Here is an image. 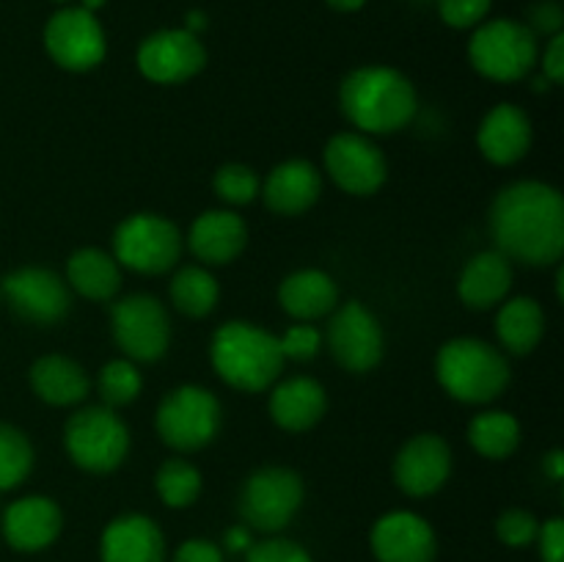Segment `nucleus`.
I'll use <instances>...</instances> for the list:
<instances>
[{
	"label": "nucleus",
	"instance_id": "nucleus-1",
	"mask_svg": "<svg viewBox=\"0 0 564 562\" xmlns=\"http://www.w3.org/2000/svg\"><path fill=\"white\" fill-rule=\"evenodd\" d=\"M496 251L532 268L556 264L564 251V198L554 185L521 180L507 185L490 207Z\"/></svg>",
	"mask_w": 564,
	"mask_h": 562
},
{
	"label": "nucleus",
	"instance_id": "nucleus-2",
	"mask_svg": "<svg viewBox=\"0 0 564 562\" xmlns=\"http://www.w3.org/2000/svg\"><path fill=\"white\" fill-rule=\"evenodd\" d=\"M341 114L364 132H397L416 116L413 83L391 66H358L339 86Z\"/></svg>",
	"mask_w": 564,
	"mask_h": 562
},
{
	"label": "nucleus",
	"instance_id": "nucleus-3",
	"mask_svg": "<svg viewBox=\"0 0 564 562\" xmlns=\"http://www.w3.org/2000/svg\"><path fill=\"white\" fill-rule=\"evenodd\" d=\"M209 358L224 383L248 395L270 389L286 361L281 356L279 336L246 320H231L215 331Z\"/></svg>",
	"mask_w": 564,
	"mask_h": 562
},
{
	"label": "nucleus",
	"instance_id": "nucleus-4",
	"mask_svg": "<svg viewBox=\"0 0 564 562\" xmlns=\"http://www.w3.org/2000/svg\"><path fill=\"white\" fill-rule=\"evenodd\" d=\"M435 375L449 397L468 406H482L505 395L510 383V364L490 342L457 336L438 350Z\"/></svg>",
	"mask_w": 564,
	"mask_h": 562
},
{
	"label": "nucleus",
	"instance_id": "nucleus-5",
	"mask_svg": "<svg viewBox=\"0 0 564 562\" xmlns=\"http://www.w3.org/2000/svg\"><path fill=\"white\" fill-rule=\"evenodd\" d=\"M538 33L527 22L499 20L479 22L468 39V61L482 77L496 83H516L538 64Z\"/></svg>",
	"mask_w": 564,
	"mask_h": 562
},
{
	"label": "nucleus",
	"instance_id": "nucleus-6",
	"mask_svg": "<svg viewBox=\"0 0 564 562\" xmlns=\"http://www.w3.org/2000/svg\"><path fill=\"white\" fill-rule=\"evenodd\" d=\"M64 446L83 472L110 474L130 452V430L108 406L80 408L64 428Z\"/></svg>",
	"mask_w": 564,
	"mask_h": 562
},
{
	"label": "nucleus",
	"instance_id": "nucleus-7",
	"mask_svg": "<svg viewBox=\"0 0 564 562\" xmlns=\"http://www.w3.org/2000/svg\"><path fill=\"white\" fill-rule=\"evenodd\" d=\"M163 444L176 452L204 450L220 430V402L209 389L196 383L176 386L163 397L154 417Z\"/></svg>",
	"mask_w": 564,
	"mask_h": 562
},
{
	"label": "nucleus",
	"instance_id": "nucleus-8",
	"mask_svg": "<svg viewBox=\"0 0 564 562\" xmlns=\"http://www.w3.org/2000/svg\"><path fill=\"white\" fill-rule=\"evenodd\" d=\"M301 474L286 466H262L248 474L237 496V510L248 529L281 532L303 505Z\"/></svg>",
	"mask_w": 564,
	"mask_h": 562
},
{
	"label": "nucleus",
	"instance_id": "nucleus-9",
	"mask_svg": "<svg viewBox=\"0 0 564 562\" xmlns=\"http://www.w3.org/2000/svg\"><path fill=\"white\" fill-rule=\"evenodd\" d=\"M182 257V235L169 218L135 213L113 231V259L135 273L160 275Z\"/></svg>",
	"mask_w": 564,
	"mask_h": 562
},
{
	"label": "nucleus",
	"instance_id": "nucleus-10",
	"mask_svg": "<svg viewBox=\"0 0 564 562\" xmlns=\"http://www.w3.org/2000/svg\"><path fill=\"white\" fill-rule=\"evenodd\" d=\"M110 328L116 345L130 361H158L171 342L169 312L163 303L147 292L119 298L110 309Z\"/></svg>",
	"mask_w": 564,
	"mask_h": 562
},
{
	"label": "nucleus",
	"instance_id": "nucleus-11",
	"mask_svg": "<svg viewBox=\"0 0 564 562\" xmlns=\"http://www.w3.org/2000/svg\"><path fill=\"white\" fill-rule=\"evenodd\" d=\"M44 50L66 72H88L108 53V39L97 14L80 6H64L44 25Z\"/></svg>",
	"mask_w": 564,
	"mask_h": 562
},
{
	"label": "nucleus",
	"instance_id": "nucleus-12",
	"mask_svg": "<svg viewBox=\"0 0 564 562\" xmlns=\"http://www.w3.org/2000/svg\"><path fill=\"white\" fill-rule=\"evenodd\" d=\"M135 64L147 80L174 86L196 77L207 64V50L196 33L185 28H163L138 44Z\"/></svg>",
	"mask_w": 564,
	"mask_h": 562
},
{
	"label": "nucleus",
	"instance_id": "nucleus-13",
	"mask_svg": "<svg viewBox=\"0 0 564 562\" xmlns=\"http://www.w3.org/2000/svg\"><path fill=\"white\" fill-rule=\"evenodd\" d=\"M328 350L347 372H369L383 358V328L358 301L341 303L328 323Z\"/></svg>",
	"mask_w": 564,
	"mask_h": 562
},
{
	"label": "nucleus",
	"instance_id": "nucleus-14",
	"mask_svg": "<svg viewBox=\"0 0 564 562\" xmlns=\"http://www.w3.org/2000/svg\"><path fill=\"white\" fill-rule=\"evenodd\" d=\"M0 295L9 301L11 312L33 325H53L66 317L72 295L66 281L47 268H20L0 284Z\"/></svg>",
	"mask_w": 564,
	"mask_h": 562
},
{
	"label": "nucleus",
	"instance_id": "nucleus-15",
	"mask_svg": "<svg viewBox=\"0 0 564 562\" xmlns=\"http://www.w3.org/2000/svg\"><path fill=\"white\" fill-rule=\"evenodd\" d=\"M325 169L330 180L352 196H372L389 176L383 152L364 132H339L325 147Z\"/></svg>",
	"mask_w": 564,
	"mask_h": 562
},
{
	"label": "nucleus",
	"instance_id": "nucleus-16",
	"mask_svg": "<svg viewBox=\"0 0 564 562\" xmlns=\"http://www.w3.org/2000/svg\"><path fill=\"white\" fill-rule=\"evenodd\" d=\"M369 545L378 562H435L438 554L433 527L411 510L380 516L369 534Z\"/></svg>",
	"mask_w": 564,
	"mask_h": 562
},
{
	"label": "nucleus",
	"instance_id": "nucleus-17",
	"mask_svg": "<svg viewBox=\"0 0 564 562\" xmlns=\"http://www.w3.org/2000/svg\"><path fill=\"white\" fill-rule=\"evenodd\" d=\"M452 472V450L441 435L419 433L394 457V483L408 496H433Z\"/></svg>",
	"mask_w": 564,
	"mask_h": 562
},
{
	"label": "nucleus",
	"instance_id": "nucleus-18",
	"mask_svg": "<svg viewBox=\"0 0 564 562\" xmlns=\"http://www.w3.org/2000/svg\"><path fill=\"white\" fill-rule=\"evenodd\" d=\"M64 527L61 507L47 496H22L3 512V538L14 551H42L55 543Z\"/></svg>",
	"mask_w": 564,
	"mask_h": 562
},
{
	"label": "nucleus",
	"instance_id": "nucleus-19",
	"mask_svg": "<svg viewBox=\"0 0 564 562\" xmlns=\"http://www.w3.org/2000/svg\"><path fill=\"white\" fill-rule=\"evenodd\" d=\"M477 147L494 165H512L527 158L532 147V121L527 110L512 102L490 108L477 130Z\"/></svg>",
	"mask_w": 564,
	"mask_h": 562
},
{
	"label": "nucleus",
	"instance_id": "nucleus-20",
	"mask_svg": "<svg viewBox=\"0 0 564 562\" xmlns=\"http://www.w3.org/2000/svg\"><path fill=\"white\" fill-rule=\"evenodd\" d=\"M102 562H165V538L141 512H124L105 527L99 540Z\"/></svg>",
	"mask_w": 564,
	"mask_h": 562
},
{
	"label": "nucleus",
	"instance_id": "nucleus-21",
	"mask_svg": "<svg viewBox=\"0 0 564 562\" xmlns=\"http://www.w3.org/2000/svg\"><path fill=\"white\" fill-rule=\"evenodd\" d=\"M319 193H323V176L317 165L301 158L275 165L262 187L264 204L275 215H303L317 204Z\"/></svg>",
	"mask_w": 564,
	"mask_h": 562
},
{
	"label": "nucleus",
	"instance_id": "nucleus-22",
	"mask_svg": "<svg viewBox=\"0 0 564 562\" xmlns=\"http://www.w3.org/2000/svg\"><path fill=\"white\" fill-rule=\"evenodd\" d=\"M325 408H328V395L323 383L308 375L281 380L270 391V419L290 433L312 430L325 417Z\"/></svg>",
	"mask_w": 564,
	"mask_h": 562
},
{
	"label": "nucleus",
	"instance_id": "nucleus-23",
	"mask_svg": "<svg viewBox=\"0 0 564 562\" xmlns=\"http://www.w3.org/2000/svg\"><path fill=\"white\" fill-rule=\"evenodd\" d=\"M191 251L204 264H229L248 242V226L229 209H207L191 226Z\"/></svg>",
	"mask_w": 564,
	"mask_h": 562
},
{
	"label": "nucleus",
	"instance_id": "nucleus-24",
	"mask_svg": "<svg viewBox=\"0 0 564 562\" xmlns=\"http://www.w3.org/2000/svg\"><path fill=\"white\" fill-rule=\"evenodd\" d=\"M512 287V264L501 251H482L463 268L457 292L468 309H494L507 298Z\"/></svg>",
	"mask_w": 564,
	"mask_h": 562
},
{
	"label": "nucleus",
	"instance_id": "nucleus-25",
	"mask_svg": "<svg viewBox=\"0 0 564 562\" xmlns=\"http://www.w3.org/2000/svg\"><path fill=\"white\" fill-rule=\"evenodd\" d=\"M31 389L47 406L66 408L86 400L88 391H91V378H88V372L75 358L50 353V356H42L33 361Z\"/></svg>",
	"mask_w": 564,
	"mask_h": 562
},
{
	"label": "nucleus",
	"instance_id": "nucleus-26",
	"mask_svg": "<svg viewBox=\"0 0 564 562\" xmlns=\"http://www.w3.org/2000/svg\"><path fill=\"white\" fill-rule=\"evenodd\" d=\"M279 303L290 317L317 320L334 312L339 303V290L325 270H295L281 281Z\"/></svg>",
	"mask_w": 564,
	"mask_h": 562
},
{
	"label": "nucleus",
	"instance_id": "nucleus-27",
	"mask_svg": "<svg viewBox=\"0 0 564 562\" xmlns=\"http://www.w3.org/2000/svg\"><path fill=\"white\" fill-rule=\"evenodd\" d=\"M66 281L88 301H113L121 287L119 262L102 248H77L66 262Z\"/></svg>",
	"mask_w": 564,
	"mask_h": 562
},
{
	"label": "nucleus",
	"instance_id": "nucleus-28",
	"mask_svg": "<svg viewBox=\"0 0 564 562\" xmlns=\"http://www.w3.org/2000/svg\"><path fill=\"white\" fill-rule=\"evenodd\" d=\"M499 342L516 356H527L540 345L545 334V312L534 298L518 295L499 309L496 317Z\"/></svg>",
	"mask_w": 564,
	"mask_h": 562
},
{
	"label": "nucleus",
	"instance_id": "nucleus-29",
	"mask_svg": "<svg viewBox=\"0 0 564 562\" xmlns=\"http://www.w3.org/2000/svg\"><path fill=\"white\" fill-rule=\"evenodd\" d=\"M468 441L488 461H505L521 444V424L507 411L477 413L468 424Z\"/></svg>",
	"mask_w": 564,
	"mask_h": 562
},
{
	"label": "nucleus",
	"instance_id": "nucleus-30",
	"mask_svg": "<svg viewBox=\"0 0 564 562\" xmlns=\"http://www.w3.org/2000/svg\"><path fill=\"white\" fill-rule=\"evenodd\" d=\"M171 303L180 309L187 317H207L215 306H218L220 287L218 279L209 273L207 268H198V264H187V268L176 270V275L171 279Z\"/></svg>",
	"mask_w": 564,
	"mask_h": 562
},
{
	"label": "nucleus",
	"instance_id": "nucleus-31",
	"mask_svg": "<svg viewBox=\"0 0 564 562\" xmlns=\"http://www.w3.org/2000/svg\"><path fill=\"white\" fill-rule=\"evenodd\" d=\"M154 488H158L160 501L165 507H191L193 501L202 494V472L193 466L191 461H182V457H169L163 466L158 468V477H154Z\"/></svg>",
	"mask_w": 564,
	"mask_h": 562
},
{
	"label": "nucleus",
	"instance_id": "nucleus-32",
	"mask_svg": "<svg viewBox=\"0 0 564 562\" xmlns=\"http://www.w3.org/2000/svg\"><path fill=\"white\" fill-rule=\"evenodd\" d=\"M33 468V446L22 430L0 422V494L17 488Z\"/></svg>",
	"mask_w": 564,
	"mask_h": 562
},
{
	"label": "nucleus",
	"instance_id": "nucleus-33",
	"mask_svg": "<svg viewBox=\"0 0 564 562\" xmlns=\"http://www.w3.org/2000/svg\"><path fill=\"white\" fill-rule=\"evenodd\" d=\"M141 386L143 378L130 358H113V361H108L99 369L97 389L108 408L130 406V402L141 395Z\"/></svg>",
	"mask_w": 564,
	"mask_h": 562
},
{
	"label": "nucleus",
	"instance_id": "nucleus-34",
	"mask_svg": "<svg viewBox=\"0 0 564 562\" xmlns=\"http://www.w3.org/2000/svg\"><path fill=\"white\" fill-rule=\"evenodd\" d=\"M213 187L226 204L240 207V204L253 202L262 185H259V176L253 169H248V165L242 163H226L215 171Z\"/></svg>",
	"mask_w": 564,
	"mask_h": 562
},
{
	"label": "nucleus",
	"instance_id": "nucleus-35",
	"mask_svg": "<svg viewBox=\"0 0 564 562\" xmlns=\"http://www.w3.org/2000/svg\"><path fill=\"white\" fill-rule=\"evenodd\" d=\"M540 532V521L529 510H521V507H512V510H505L499 518H496V534L505 545L510 549H523V545L534 543Z\"/></svg>",
	"mask_w": 564,
	"mask_h": 562
},
{
	"label": "nucleus",
	"instance_id": "nucleus-36",
	"mask_svg": "<svg viewBox=\"0 0 564 562\" xmlns=\"http://www.w3.org/2000/svg\"><path fill=\"white\" fill-rule=\"evenodd\" d=\"M490 6H494V0H438V14L449 28L468 31V28H477L479 22H485V17L490 14Z\"/></svg>",
	"mask_w": 564,
	"mask_h": 562
},
{
	"label": "nucleus",
	"instance_id": "nucleus-37",
	"mask_svg": "<svg viewBox=\"0 0 564 562\" xmlns=\"http://www.w3.org/2000/svg\"><path fill=\"white\" fill-rule=\"evenodd\" d=\"M246 562H314L312 554L301 543L286 538H268L251 543L246 551Z\"/></svg>",
	"mask_w": 564,
	"mask_h": 562
},
{
	"label": "nucleus",
	"instance_id": "nucleus-38",
	"mask_svg": "<svg viewBox=\"0 0 564 562\" xmlns=\"http://www.w3.org/2000/svg\"><path fill=\"white\" fill-rule=\"evenodd\" d=\"M319 339L323 336H319V331L314 325H292L279 339L281 356L292 358V361H308V358L317 356Z\"/></svg>",
	"mask_w": 564,
	"mask_h": 562
},
{
	"label": "nucleus",
	"instance_id": "nucleus-39",
	"mask_svg": "<svg viewBox=\"0 0 564 562\" xmlns=\"http://www.w3.org/2000/svg\"><path fill=\"white\" fill-rule=\"evenodd\" d=\"M540 545V560L543 562H564V521L562 518H549L540 523V532L534 538Z\"/></svg>",
	"mask_w": 564,
	"mask_h": 562
},
{
	"label": "nucleus",
	"instance_id": "nucleus-40",
	"mask_svg": "<svg viewBox=\"0 0 564 562\" xmlns=\"http://www.w3.org/2000/svg\"><path fill=\"white\" fill-rule=\"evenodd\" d=\"M171 562H224V551H220V545H215L213 540L191 538L185 540V543L176 545Z\"/></svg>",
	"mask_w": 564,
	"mask_h": 562
},
{
	"label": "nucleus",
	"instance_id": "nucleus-41",
	"mask_svg": "<svg viewBox=\"0 0 564 562\" xmlns=\"http://www.w3.org/2000/svg\"><path fill=\"white\" fill-rule=\"evenodd\" d=\"M562 9L554 0L534 3L532 11H529V28H532L534 33H549V36H554V33H562Z\"/></svg>",
	"mask_w": 564,
	"mask_h": 562
},
{
	"label": "nucleus",
	"instance_id": "nucleus-42",
	"mask_svg": "<svg viewBox=\"0 0 564 562\" xmlns=\"http://www.w3.org/2000/svg\"><path fill=\"white\" fill-rule=\"evenodd\" d=\"M543 77L551 86H562L564 80V33H554L543 53Z\"/></svg>",
	"mask_w": 564,
	"mask_h": 562
},
{
	"label": "nucleus",
	"instance_id": "nucleus-43",
	"mask_svg": "<svg viewBox=\"0 0 564 562\" xmlns=\"http://www.w3.org/2000/svg\"><path fill=\"white\" fill-rule=\"evenodd\" d=\"M251 543H253V538H251V529L248 527H231L224 538V545L229 551H248L251 549Z\"/></svg>",
	"mask_w": 564,
	"mask_h": 562
},
{
	"label": "nucleus",
	"instance_id": "nucleus-44",
	"mask_svg": "<svg viewBox=\"0 0 564 562\" xmlns=\"http://www.w3.org/2000/svg\"><path fill=\"white\" fill-rule=\"evenodd\" d=\"M545 474H549L554 483H560L564 477V452L562 450H551L549 455H545Z\"/></svg>",
	"mask_w": 564,
	"mask_h": 562
},
{
	"label": "nucleus",
	"instance_id": "nucleus-45",
	"mask_svg": "<svg viewBox=\"0 0 564 562\" xmlns=\"http://www.w3.org/2000/svg\"><path fill=\"white\" fill-rule=\"evenodd\" d=\"M204 28H207V14H204V11H198V9L187 11V14H185V31L196 33V36H198Z\"/></svg>",
	"mask_w": 564,
	"mask_h": 562
},
{
	"label": "nucleus",
	"instance_id": "nucleus-46",
	"mask_svg": "<svg viewBox=\"0 0 564 562\" xmlns=\"http://www.w3.org/2000/svg\"><path fill=\"white\" fill-rule=\"evenodd\" d=\"M334 11H341V14H352V11H361L367 6V0H325Z\"/></svg>",
	"mask_w": 564,
	"mask_h": 562
},
{
	"label": "nucleus",
	"instance_id": "nucleus-47",
	"mask_svg": "<svg viewBox=\"0 0 564 562\" xmlns=\"http://www.w3.org/2000/svg\"><path fill=\"white\" fill-rule=\"evenodd\" d=\"M105 3H108V0H80V9H86V11H91V14H97V11L102 9Z\"/></svg>",
	"mask_w": 564,
	"mask_h": 562
},
{
	"label": "nucleus",
	"instance_id": "nucleus-48",
	"mask_svg": "<svg viewBox=\"0 0 564 562\" xmlns=\"http://www.w3.org/2000/svg\"><path fill=\"white\" fill-rule=\"evenodd\" d=\"M562 295H564V270L560 268L556 270V298L562 301Z\"/></svg>",
	"mask_w": 564,
	"mask_h": 562
},
{
	"label": "nucleus",
	"instance_id": "nucleus-49",
	"mask_svg": "<svg viewBox=\"0 0 564 562\" xmlns=\"http://www.w3.org/2000/svg\"><path fill=\"white\" fill-rule=\"evenodd\" d=\"M549 88H551V83L545 80L543 75H540V77H534V91H549Z\"/></svg>",
	"mask_w": 564,
	"mask_h": 562
},
{
	"label": "nucleus",
	"instance_id": "nucleus-50",
	"mask_svg": "<svg viewBox=\"0 0 564 562\" xmlns=\"http://www.w3.org/2000/svg\"><path fill=\"white\" fill-rule=\"evenodd\" d=\"M53 3H61V6H64V3H69V0H53Z\"/></svg>",
	"mask_w": 564,
	"mask_h": 562
},
{
	"label": "nucleus",
	"instance_id": "nucleus-51",
	"mask_svg": "<svg viewBox=\"0 0 564 562\" xmlns=\"http://www.w3.org/2000/svg\"><path fill=\"white\" fill-rule=\"evenodd\" d=\"M0 298H3V295H0Z\"/></svg>",
	"mask_w": 564,
	"mask_h": 562
}]
</instances>
